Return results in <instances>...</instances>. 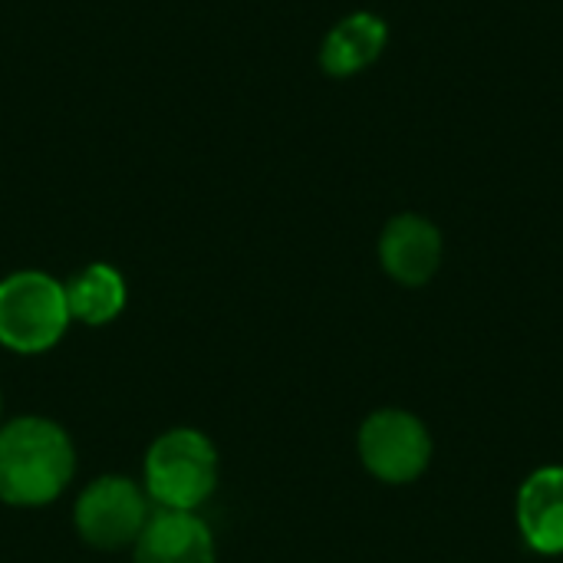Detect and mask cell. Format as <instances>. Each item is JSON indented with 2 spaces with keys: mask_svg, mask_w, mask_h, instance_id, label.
<instances>
[{
  "mask_svg": "<svg viewBox=\"0 0 563 563\" xmlns=\"http://www.w3.org/2000/svg\"><path fill=\"white\" fill-rule=\"evenodd\" d=\"M148 521H152V498L145 495V488H139L122 475H106L86 485L73 511V525L79 538L96 551L135 548Z\"/></svg>",
  "mask_w": 563,
  "mask_h": 563,
  "instance_id": "277c9868",
  "label": "cell"
},
{
  "mask_svg": "<svg viewBox=\"0 0 563 563\" xmlns=\"http://www.w3.org/2000/svg\"><path fill=\"white\" fill-rule=\"evenodd\" d=\"M76 472L69 435L40 416L0 426V501L13 508H40L66 492Z\"/></svg>",
  "mask_w": 563,
  "mask_h": 563,
  "instance_id": "6da1fadb",
  "label": "cell"
},
{
  "mask_svg": "<svg viewBox=\"0 0 563 563\" xmlns=\"http://www.w3.org/2000/svg\"><path fill=\"white\" fill-rule=\"evenodd\" d=\"M135 563H218V551L198 515L158 511L135 541Z\"/></svg>",
  "mask_w": 563,
  "mask_h": 563,
  "instance_id": "52a82bcc",
  "label": "cell"
},
{
  "mask_svg": "<svg viewBox=\"0 0 563 563\" xmlns=\"http://www.w3.org/2000/svg\"><path fill=\"white\" fill-rule=\"evenodd\" d=\"M518 528L534 551L563 554V468H541L521 485Z\"/></svg>",
  "mask_w": 563,
  "mask_h": 563,
  "instance_id": "ba28073f",
  "label": "cell"
},
{
  "mask_svg": "<svg viewBox=\"0 0 563 563\" xmlns=\"http://www.w3.org/2000/svg\"><path fill=\"white\" fill-rule=\"evenodd\" d=\"M218 488V452L198 429L158 435L145 455V495L162 511H198Z\"/></svg>",
  "mask_w": 563,
  "mask_h": 563,
  "instance_id": "7a4b0ae2",
  "label": "cell"
},
{
  "mask_svg": "<svg viewBox=\"0 0 563 563\" xmlns=\"http://www.w3.org/2000/svg\"><path fill=\"white\" fill-rule=\"evenodd\" d=\"M66 290L43 271H16L0 280V346L36 356L53 350L69 327Z\"/></svg>",
  "mask_w": 563,
  "mask_h": 563,
  "instance_id": "3957f363",
  "label": "cell"
},
{
  "mask_svg": "<svg viewBox=\"0 0 563 563\" xmlns=\"http://www.w3.org/2000/svg\"><path fill=\"white\" fill-rule=\"evenodd\" d=\"M379 261L399 284H426L442 261V234L419 214H399L379 238Z\"/></svg>",
  "mask_w": 563,
  "mask_h": 563,
  "instance_id": "8992f818",
  "label": "cell"
},
{
  "mask_svg": "<svg viewBox=\"0 0 563 563\" xmlns=\"http://www.w3.org/2000/svg\"><path fill=\"white\" fill-rule=\"evenodd\" d=\"M386 46V23L376 13L343 16L323 40L320 66L330 76H353L366 69Z\"/></svg>",
  "mask_w": 563,
  "mask_h": 563,
  "instance_id": "9c48e42d",
  "label": "cell"
},
{
  "mask_svg": "<svg viewBox=\"0 0 563 563\" xmlns=\"http://www.w3.org/2000/svg\"><path fill=\"white\" fill-rule=\"evenodd\" d=\"M360 459L379 482L406 485L426 472L432 439L416 416L402 409H379L360 429Z\"/></svg>",
  "mask_w": 563,
  "mask_h": 563,
  "instance_id": "5b68a950",
  "label": "cell"
},
{
  "mask_svg": "<svg viewBox=\"0 0 563 563\" xmlns=\"http://www.w3.org/2000/svg\"><path fill=\"white\" fill-rule=\"evenodd\" d=\"M0 416H3V393H0Z\"/></svg>",
  "mask_w": 563,
  "mask_h": 563,
  "instance_id": "8fae6325",
  "label": "cell"
},
{
  "mask_svg": "<svg viewBox=\"0 0 563 563\" xmlns=\"http://www.w3.org/2000/svg\"><path fill=\"white\" fill-rule=\"evenodd\" d=\"M69 317L86 327H106L112 323L125 307V280L112 264H89L76 277L63 284Z\"/></svg>",
  "mask_w": 563,
  "mask_h": 563,
  "instance_id": "30bf717a",
  "label": "cell"
}]
</instances>
